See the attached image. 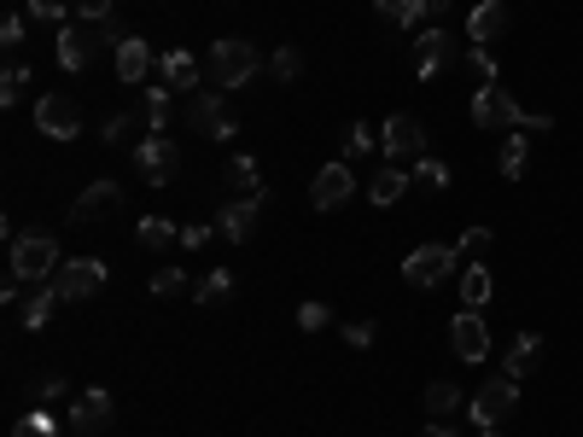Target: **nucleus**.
<instances>
[{"instance_id":"obj_1","label":"nucleus","mask_w":583,"mask_h":437,"mask_svg":"<svg viewBox=\"0 0 583 437\" xmlns=\"http://www.w3.org/2000/svg\"><path fill=\"white\" fill-rule=\"evenodd\" d=\"M467 111H473L478 129H519V135H543V129H554L543 111H526V106H519V99L502 88V82H485V88L473 94Z\"/></svg>"},{"instance_id":"obj_2","label":"nucleus","mask_w":583,"mask_h":437,"mask_svg":"<svg viewBox=\"0 0 583 437\" xmlns=\"http://www.w3.org/2000/svg\"><path fill=\"white\" fill-rule=\"evenodd\" d=\"M257 71H263V53H257L245 35H222L216 47H211V58H204V76H211L222 94L245 88V82H252Z\"/></svg>"},{"instance_id":"obj_3","label":"nucleus","mask_w":583,"mask_h":437,"mask_svg":"<svg viewBox=\"0 0 583 437\" xmlns=\"http://www.w3.org/2000/svg\"><path fill=\"white\" fill-rule=\"evenodd\" d=\"M123 35H129V30H117V24H65V30H59V65H65V71H88L94 65V58L99 53H117L123 47Z\"/></svg>"},{"instance_id":"obj_4","label":"nucleus","mask_w":583,"mask_h":437,"mask_svg":"<svg viewBox=\"0 0 583 437\" xmlns=\"http://www.w3.org/2000/svg\"><path fill=\"white\" fill-rule=\"evenodd\" d=\"M59 268H65V257H59L53 234H18L12 239V268H7V275H18L24 286H47Z\"/></svg>"},{"instance_id":"obj_5","label":"nucleus","mask_w":583,"mask_h":437,"mask_svg":"<svg viewBox=\"0 0 583 437\" xmlns=\"http://www.w3.org/2000/svg\"><path fill=\"white\" fill-rule=\"evenodd\" d=\"M455 268H462V257H455V245H414V252L403 257V280L409 286H421V291H432V286H444Z\"/></svg>"},{"instance_id":"obj_6","label":"nucleus","mask_w":583,"mask_h":437,"mask_svg":"<svg viewBox=\"0 0 583 437\" xmlns=\"http://www.w3.org/2000/svg\"><path fill=\"white\" fill-rule=\"evenodd\" d=\"M513 408H519V380H508V373H502V380H485V385L473 391V408L467 414H473L478 431H490V426H502Z\"/></svg>"},{"instance_id":"obj_7","label":"nucleus","mask_w":583,"mask_h":437,"mask_svg":"<svg viewBox=\"0 0 583 437\" xmlns=\"http://www.w3.org/2000/svg\"><path fill=\"white\" fill-rule=\"evenodd\" d=\"M35 129L47 135V140H76V135H82V106H76L65 88L41 94V99H35Z\"/></svg>"},{"instance_id":"obj_8","label":"nucleus","mask_w":583,"mask_h":437,"mask_svg":"<svg viewBox=\"0 0 583 437\" xmlns=\"http://www.w3.org/2000/svg\"><path fill=\"white\" fill-rule=\"evenodd\" d=\"M135 170H140V181H146V186H170V181H176V170H181L176 140H170V135H146V140L135 146Z\"/></svg>"},{"instance_id":"obj_9","label":"nucleus","mask_w":583,"mask_h":437,"mask_svg":"<svg viewBox=\"0 0 583 437\" xmlns=\"http://www.w3.org/2000/svg\"><path fill=\"white\" fill-rule=\"evenodd\" d=\"M380 152H385L391 163H421V158H426V129H421L409 111H398V117L380 129Z\"/></svg>"},{"instance_id":"obj_10","label":"nucleus","mask_w":583,"mask_h":437,"mask_svg":"<svg viewBox=\"0 0 583 437\" xmlns=\"http://www.w3.org/2000/svg\"><path fill=\"white\" fill-rule=\"evenodd\" d=\"M350 193H357V175H350V163H344V158L321 163L316 181H309V204H316V211H339Z\"/></svg>"},{"instance_id":"obj_11","label":"nucleus","mask_w":583,"mask_h":437,"mask_svg":"<svg viewBox=\"0 0 583 437\" xmlns=\"http://www.w3.org/2000/svg\"><path fill=\"white\" fill-rule=\"evenodd\" d=\"M53 286H59V298H65V303H82V298H94V291L106 286V263H99V257H76V263H65L53 275Z\"/></svg>"},{"instance_id":"obj_12","label":"nucleus","mask_w":583,"mask_h":437,"mask_svg":"<svg viewBox=\"0 0 583 437\" xmlns=\"http://www.w3.org/2000/svg\"><path fill=\"white\" fill-rule=\"evenodd\" d=\"M263 211H268V193H252V199H234V204H222V216H216V234H222V239H234V245H245V239L257 234Z\"/></svg>"},{"instance_id":"obj_13","label":"nucleus","mask_w":583,"mask_h":437,"mask_svg":"<svg viewBox=\"0 0 583 437\" xmlns=\"http://www.w3.org/2000/svg\"><path fill=\"white\" fill-rule=\"evenodd\" d=\"M123 211V186L117 181H94V186H82V199L71 204V222L76 227H94V222H106Z\"/></svg>"},{"instance_id":"obj_14","label":"nucleus","mask_w":583,"mask_h":437,"mask_svg":"<svg viewBox=\"0 0 583 437\" xmlns=\"http://www.w3.org/2000/svg\"><path fill=\"white\" fill-rule=\"evenodd\" d=\"M187 129H199L204 140H227V135H234V117L222 111V88L193 94V106H187Z\"/></svg>"},{"instance_id":"obj_15","label":"nucleus","mask_w":583,"mask_h":437,"mask_svg":"<svg viewBox=\"0 0 583 437\" xmlns=\"http://www.w3.org/2000/svg\"><path fill=\"white\" fill-rule=\"evenodd\" d=\"M449 344H455V356H462V362H485L490 356V327H485V316H478V309L455 316L449 321Z\"/></svg>"},{"instance_id":"obj_16","label":"nucleus","mask_w":583,"mask_h":437,"mask_svg":"<svg viewBox=\"0 0 583 437\" xmlns=\"http://www.w3.org/2000/svg\"><path fill=\"white\" fill-rule=\"evenodd\" d=\"M455 65V35L449 30H426L421 41H414V76L432 82L437 71H449Z\"/></svg>"},{"instance_id":"obj_17","label":"nucleus","mask_w":583,"mask_h":437,"mask_svg":"<svg viewBox=\"0 0 583 437\" xmlns=\"http://www.w3.org/2000/svg\"><path fill=\"white\" fill-rule=\"evenodd\" d=\"M158 76H163V88H176V94H199V82H204V71H199V58L187 53V47H170L158 58Z\"/></svg>"},{"instance_id":"obj_18","label":"nucleus","mask_w":583,"mask_h":437,"mask_svg":"<svg viewBox=\"0 0 583 437\" xmlns=\"http://www.w3.org/2000/svg\"><path fill=\"white\" fill-rule=\"evenodd\" d=\"M71 426H76V431H88V437H94V431H106V426H112V391H99V385H94V391H82V397L71 403Z\"/></svg>"},{"instance_id":"obj_19","label":"nucleus","mask_w":583,"mask_h":437,"mask_svg":"<svg viewBox=\"0 0 583 437\" xmlns=\"http://www.w3.org/2000/svg\"><path fill=\"white\" fill-rule=\"evenodd\" d=\"M502 30H508V7H502V0H478V7L467 12V41H473V47H490Z\"/></svg>"},{"instance_id":"obj_20","label":"nucleus","mask_w":583,"mask_h":437,"mask_svg":"<svg viewBox=\"0 0 583 437\" xmlns=\"http://www.w3.org/2000/svg\"><path fill=\"white\" fill-rule=\"evenodd\" d=\"M112 58H117V82H146V71H152V47L140 35H123V47Z\"/></svg>"},{"instance_id":"obj_21","label":"nucleus","mask_w":583,"mask_h":437,"mask_svg":"<svg viewBox=\"0 0 583 437\" xmlns=\"http://www.w3.org/2000/svg\"><path fill=\"white\" fill-rule=\"evenodd\" d=\"M537 356H543V339H537V332H519L513 350H508V362H502V373H508V380H526V373L537 367Z\"/></svg>"},{"instance_id":"obj_22","label":"nucleus","mask_w":583,"mask_h":437,"mask_svg":"<svg viewBox=\"0 0 583 437\" xmlns=\"http://www.w3.org/2000/svg\"><path fill=\"white\" fill-rule=\"evenodd\" d=\"M490 291H496V275H490L485 263H467V268H462V303H467V309H485Z\"/></svg>"},{"instance_id":"obj_23","label":"nucleus","mask_w":583,"mask_h":437,"mask_svg":"<svg viewBox=\"0 0 583 437\" xmlns=\"http://www.w3.org/2000/svg\"><path fill=\"white\" fill-rule=\"evenodd\" d=\"M59 303H65V298H59V286H53V280H47V286H35L30 298H24V327L41 332V327L53 321V309H59Z\"/></svg>"},{"instance_id":"obj_24","label":"nucleus","mask_w":583,"mask_h":437,"mask_svg":"<svg viewBox=\"0 0 583 437\" xmlns=\"http://www.w3.org/2000/svg\"><path fill=\"white\" fill-rule=\"evenodd\" d=\"M526 163H531V135H508L502 140V152H496V170H502L508 181H519V175H526Z\"/></svg>"},{"instance_id":"obj_25","label":"nucleus","mask_w":583,"mask_h":437,"mask_svg":"<svg viewBox=\"0 0 583 437\" xmlns=\"http://www.w3.org/2000/svg\"><path fill=\"white\" fill-rule=\"evenodd\" d=\"M421 403H426V414H432V420H449V414L462 408L467 397H462V385H455V380H432Z\"/></svg>"},{"instance_id":"obj_26","label":"nucleus","mask_w":583,"mask_h":437,"mask_svg":"<svg viewBox=\"0 0 583 437\" xmlns=\"http://www.w3.org/2000/svg\"><path fill=\"white\" fill-rule=\"evenodd\" d=\"M135 239L146 245V252H170V245L181 239V227H176L170 216H146V222L135 227Z\"/></svg>"},{"instance_id":"obj_27","label":"nucleus","mask_w":583,"mask_h":437,"mask_svg":"<svg viewBox=\"0 0 583 437\" xmlns=\"http://www.w3.org/2000/svg\"><path fill=\"white\" fill-rule=\"evenodd\" d=\"M403 193H409V175L398 170V163H391V170H380V175H373V181H368V199H373V204H380V211H385V204H398Z\"/></svg>"},{"instance_id":"obj_28","label":"nucleus","mask_w":583,"mask_h":437,"mask_svg":"<svg viewBox=\"0 0 583 437\" xmlns=\"http://www.w3.org/2000/svg\"><path fill=\"white\" fill-rule=\"evenodd\" d=\"M140 122H146L152 135L170 129V88H146V94H140Z\"/></svg>"},{"instance_id":"obj_29","label":"nucleus","mask_w":583,"mask_h":437,"mask_svg":"<svg viewBox=\"0 0 583 437\" xmlns=\"http://www.w3.org/2000/svg\"><path fill=\"white\" fill-rule=\"evenodd\" d=\"M227 186H234V193H245V199H252V193H268V186H263V175H257V158H234V163H227V175H222Z\"/></svg>"},{"instance_id":"obj_30","label":"nucleus","mask_w":583,"mask_h":437,"mask_svg":"<svg viewBox=\"0 0 583 437\" xmlns=\"http://www.w3.org/2000/svg\"><path fill=\"white\" fill-rule=\"evenodd\" d=\"M373 7H380V18H391L398 30H414L421 18H432V12H426V0H373Z\"/></svg>"},{"instance_id":"obj_31","label":"nucleus","mask_w":583,"mask_h":437,"mask_svg":"<svg viewBox=\"0 0 583 437\" xmlns=\"http://www.w3.org/2000/svg\"><path fill=\"white\" fill-rule=\"evenodd\" d=\"M227 291H234V275H227V268H211V275L193 286V298H199V303H222Z\"/></svg>"},{"instance_id":"obj_32","label":"nucleus","mask_w":583,"mask_h":437,"mask_svg":"<svg viewBox=\"0 0 583 437\" xmlns=\"http://www.w3.org/2000/svg\"><path fill=\"white\" fill-rule=\"evenodd\" d=\"M373 146H380V140H373V135L362 129V122H357V129H344V140H339V158H344V163H357V158H368V152H373Z\"/></svg>"},{"instance_id":"obj_33","label":"nucleus","mask_w":583,"mask_h":437,"mask_svg":"<svg viewBox=\"0 0 583 437\" xmlns=\"http://www.w3.org/2000/svg\"><path fill=\"white\" fill-rule=\"evenodd\" d=\"M30 82H35V76H30L24 65H7V76H0V99H7V106H18V99L30 94Z\"/></svg>"},{"instance_id":"obj_34","label":"nucleus","mask_w":583,"mask_h":437,"mask_svg":"<svg viewBox=\"0 0 583 437\" xmlns=\"http://www.w3.org/2000/svg\"><path fill=\"white\" fill-rule=\"evenodd\" d=\"M462 65L478 76V88H485V82H496V76H502V71H496V58H490V47H467L462 53Z\"/></svg>"},{"instance_id":"obj_35","label":"nucleus","mask_w":583,"mask_h":437,"mask_svg":"<svg viewBox=\"0 0 583 437\" xmlns=\"http://www.w3.org/2000/svg\"><path fill=\"white\" fill-rule=\"evenodd\" d=\"M268 71H275V82H298L304 76V53L298 47H280L275 58H268Z\"/></svg>"},{"instance_id":"obj_36","label":"nucleus","mask_w":583,"mask_h":437,"mask_svg":"<svg viewBox=\"0 0 583 437\" xmlns=\"http://www.w3.org/2000/svg\"><path fill=\"white\" fill-rule=\"evenodd\" d=\"M490 252V227H467L462 239H455V257L462 263H473V257H485Z\"/></svg>"},{"instance_id":"obj_37","label":"nucleus","mask_w":583,"mask_h":437,"mask_svg":"<svg viewBox=\"0 0 583 437\" xmlns=\"http://www.w3.org/2000/svg\"><path fill=\"white\" fill-rule=\"evenodd\" d=\"M112 7H117V0H71L76 24H112Z\"/></svg>"},{"instance_id":"obj_38","label":"nucleus","mask_w":583,"mask_h":437,"mask_svg":"<svg viewBox=\"0 0 583 437\" xmlns=\"http://www.w3.org/2000/svg\"><path fill=\"white\" fill-rule=\"evenodd\" d=\"M30 18H41V24H59V30H65V24H71V7H65V0H30Z\"/></svg>"},{"instance_id":"obj_39","label":"nucleus","mask_w":583,"mask_h":437,"mask_svg":"<svg viewBox=\"0 0 583 437\" xmlns=\"http://www.w3.org/2000/svg\"><path fill=\"white\" fill-rule=\"evenodd\" d=\"M414 181L432 186V193H444V186H449V170H444L437 158H421V163H414Z\"/></svg>"},{"instance_id":"obj_40","label":"nucleus","mask_w":583,"mask_h":437,"mask_svg":"<svg viewBox=\"0 0 583 437\" xmlns=\"http://www.w3.org/2000/svg\"><path fill=\"white\" fill-rule=\"evenodd\" d=\"M152 291H158V298H176V291H187V268H158Z\"/></svg>"},{"instance_id":"obj_41","label":"nucleus","mask_w":583,"mask_h":437,"mask_svg":"<svg viewBox=\"0 0 583 437\" xmlns=\"http://www.w3.org/2000/svg\"><path fill=\"white\" fill-rule=\"evenodd\" d=\"M12 437H53V420H47V414L35 408V414H24V420L12 426Z\"/></svg>"},{"instance_id":"obj_42","label":"nucleus","mask_w":583,"mask_h":437,"mask_svg":"<svg viewBox=\"0 0 583 437\" xmlns=\"http://www.w3.org/2000/svg\"><path fill=\"white\" fill-rule=\"evenodd\" d=\"M211 234H216V222H193V227H181V245H187V252H204Z\"/></svg>"},{"instance_id":"obj_43","label":"nucleus","mask_w":583,"mask_h":437,"mask_svg":"<svg viewBox=\"0 0 583 437\" xmlns=\"http://www.w3.org/2000/svg\"><path fill=\"white\" fill-rule=\"evenodd\" d=\"M373 339H380V327H373V321H350L344 327V344H357V350H368Z\"/></svg>"},{"instance_id":"obj_44","label":"nucleus","mask_w":583,"mask_h":437,"mask_svg":"<svg viewBox=\"0 0 583 437\" xmlns=\"http://www.w3.org/2000/svg\"><path fill=\"white\" fill-rule=\"evenodd\" d=\"M298 327H304V332H321V327H327V303H304V309H298Z\"/></svg>"},{"instance_id":"obj_45","label":"nucleus","mask_w":583,"mask_h":437,"mask_svg":"<svg viewBox=\"0 0 583 437\" xmlns=\"http://www.w3.org/2000/svg\"><path fill=\"white\" fill-rule=\"evenodd\" d=\"M129 129H135V117H112L99 135H106V146H123V140H129Z\"/></svg>"},{"instance_id":"obj_46","label":"nucleus","mask_w":583,"mask_h":437,"mask_svg":"<svg viewBox=\"0 0 583 437\" xmlns=\"http://www.w3.org/2000/svg\"><path fill=\"white\" fill-rule=\"evenodd\" d=\"M65 397V373H47V380H41V403H59Z\"/></svg>"},{"instance_id":"obj_47","label":"nucleus","mask_w":583,"mask_h":437,"mask_svg":"<svg viewBox=\"0 0 583 437\" xmlns=\"http://www.w3.org/2000/svg\"><path fill=\"white\" fill-rule=\"evenodd\" d=\"M0 41H7V47H18V41H24V18H7V24H0Z\"/></svg>"},{"instance_id":"obj_48","label":"nucleus","mask_w":583,"mask_h":437,"mask_svg":"<svg viewBox=\"0 0 583 437\" xmlns=\"http://www.w3.org/2000/svg\"><path fill=\"white\" fill-rule=\"evenodd\" d=\"M426 12H432V18H444V12H449V0H426Z\"/></svg>"},{"instance_id":"obj_49","label":"nucleus","mask_w":583,"mask_h":437,"mask_svg":"<svg viewBox=\"0 0 583 437\" xmlns=\"http://www.w3.org/2000/svg\"><path fill=\"white\" fill-rule=\"evenodd\" d=\"M421 437H455V431H449V426H426Z\"/></svg>"},{"instance_id":"obj_50","label":"nucleus","mask_w":583,"mask_h":437,"mask_svg":"<svg viewBox=\"0 0 583 437\" xmlns=\"http://www.w3.org/2000/svg\"><path fill=\"white\" fill-rule=\"evenodd\" d=\"M478 437H502V431H496V426H490V431H478Z\"/></svg>"}]
</instances>
